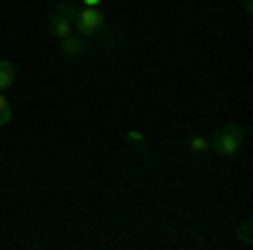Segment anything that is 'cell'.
Wrapping results in <instances>:
<instances>
[{
  "label": "cell",
  "mask_w": 253,
  "mask_h": 250,
  "mask_svg": "<svg viewBox=\"0 0 253 250\" xmlns=\"http://www.w3.org/2000/svg\"><path fill=\"white\" fill-rule=\"evenodd\" d=\"M243 142H247V135H243V125H223V129H216L210 135V152L223 155V159H236V155L243 152Z\"/></svg>",
  "instance_id": "1"
},
{
  "label": "cell",
  "mask_w": 253,
  "mask_h": 250,
  "mask_svg": "<svg viewBox=\"0 0 253 250\" xmlns=\"http://www.w3.org/2000/svg\"><path fill=\"white\" fill-rule=\"evenodd\" d=\"M75 31H78L81 38H98V34H101V31H105V27H108V24H105V14H101V7H75Z\"/></svg>",
  "instance_id": "2"
},
{
  "label": "cell",
  "mask_w": 253,
  "mask_h": 250,
  "mask_svg": "<svg viewBox=\"0 0 253 250\" xmlns=\"http://www.w3.org/2000/svg\"><path fill=\"white\" fill-rule=\"evenodd\" d=\"M47 31H51L58 41L78 34V31H75V20H71V17H61V14H54V10H51V17H47Z\"/></svg>",
  "instance_id": "3"
},
{
  "label": "cell",
  "mask_w": 253,
  "mask_h": 250,
  "mask_svg": "<svg viewBox=\"0 0 253 250\" xmlns=\"http://www.w3.org/2000/svg\"><path fill=\"white\" fill-rule=\"evenodd\" d=\"M61 51H64L68 58H81V54L88 51V38H81V34H71V38H61Z\"/></svg>",
  "instance_id": "4"
},
{
  "label": "cell",
  "mask_w": 253,
  "mask_h": 250,
  "mask_svg": "<svg viewBox=\"0 0 253 250\" xmlns=\"http://www.w3.org/2000/svg\"><path fill=\"white\" fill-rule=\"evenodd\" d=\"M17 81V64L10 58H0V92H10Z\"/></svg>",
  "instance_id": "5"
},
{
  "label": "cell",
  "mask_w": 253,
  "mask_h": 250,
  "mask_svg": "<svg viewBox=\"0 0 253 250\" xmlns=\"http://www.w3.org/2000/svg\"><path fill=\"white\" fill-rule=\"evenodd\" d=\"M186 146H189V152H193V155H206V152H210V139H206V135H189Z\"/></svg>",
  "instance_id": "6"
},
{
  "label": "cell",
  "mask_w": 253,
  "mask_h": 250,
  "mask_svg": "<svg viewBox=\"0 0 253 250\" xmlns=\"http://www.w3.org/2000/svg\"><path fill=\"white\" fill-rule=\"evenodd\" d=\"M10 118H14V105H10L7 92H0V129H3V125H10Z\"/></svg>",
  "instance_id": "7"
},
{
  "label": "cell",
  "mask_w": 253,
  "mask_h": 250,
  "mask_svg": "<svg viewBox=\"0 0 253 250\" xmlns=\"http://www.w3.org/2000/svg\"><path fill=\"white\" fill-rule=\"evenodd\" d=\"M125 139H128V142L135 146L138 152H145V149H149V139H145L142 132H135V129H132V132H125Z\"/></svg>",
  "instance_id": "8"
},
{
  "label": "cell",
  "mask_w": 253,
  "mask_h": 250,
  "mask_svg": "<svg viewBox=\"0 0 253 250\" xmlns=\"http://www.w3.org/2000/svg\"><path fill=\"white\" fill-rule=\"evenodd\" d=\"M240 240L250 244V220H243V227H240Z\"/></svg>",
  "instance_id": "9"
},
{
  "label": "cell",
  "mask_w": 253,
  "mask_h": 250,
  "mask_svg": "<svg viewBox=\"0 0 253 250\" xmlns=\"http://www.w3.org/2000/svg\"><path fill=\"white\" fill-rule=\"evenodd\" d=\"M81 7H101V0H81Z\"/></svg>",
  "instance_id": "10"
}]
</instances>
